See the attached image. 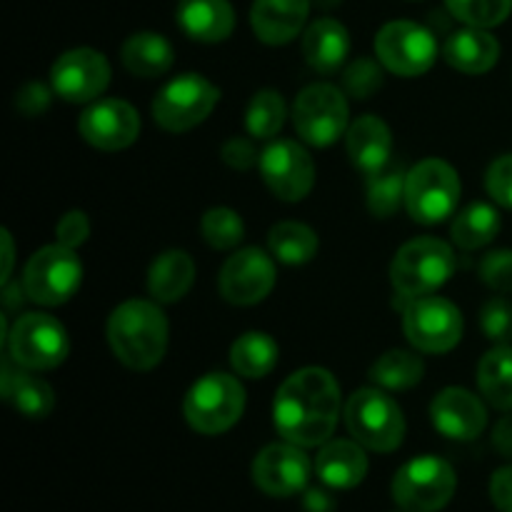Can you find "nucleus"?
I'll return each instance as SVG.
<instances>
[{"mask_svg":"<svg viewBox=\"0 0 512 512\" xmlns=\"http://www.w3.org/2000/svg\"><path fill=\"white\" fill-rule=\"evenodd\" d=\"M220 158L233 170H250L255 163H260L258 150H255V145L248 138H230L220 148Z\"/></svg>","mask_w":512,"mask_h":512,"instance_id":"obj_43","label":"nucleus"},{"mask_svg":"<svg viewBox=\"0 0 512 512\" xmlns=\"http://www.w3.org/2000/svg\"><path fill=\"white\" fill-rule=\"evenodd\" d=\"M443 58L450 68L460 70V73L483 75L498 63L500 43L485 28L468 25V28L458 30L445 40Z\"/></svg>","mask_w":512,"mask_h":512,"instance_id":"obj_24","label":"nucleus"},{"mask_svg":"<svg viewBox=\"0 0 512 512\" xmlns=\"http://www.w3.org/2000/svg\"><path fill=\"white\" fill-rule=\"evenodd\" d=\"M278 355V343L268 333L250 330V333H243L233 343V348H230V363H233V370L238 375L258 380L273 373V368L278 365Z\"/></svg>","mask_w":512,"mask_h":512,"instance_id":"obj_29","label":"nucleus"},{"mask_svg":"<svg viewBox=\"0 0 512 512\" xmlns=\"http://www.w3.org/2000/svg\"><path fill=\"white\" fill-rule=\"evenodd\" d=\"M375 55L393 75L418 78L438 60V40L425 25L413 20H393L375 35Z\"/></svg>","mask_w":512,"mask_h":512,"instance_id":"obj_11","label":"nucleus"},{"mask_svg":"<svg viewBox=\"0 0 512 512\" xmlns=\"http://www.w3.org/2000/svg\"><path fill=\"white\" fill-rule=\"evenodd\" d=\"M345 90L328 83L308 85L293 103V125L300 140L315 148H328L348 130Z\"/></svg>","mask_w":512,"mask_h":512,"instance_id":"obj_12","label":"nucleus"},{"mask_svg":"<svg viewBox=\"0 0 512 512\" xmlns=\"http://www.w3.org/2000/svg\"><path fill=\"white\" fill-rule=\"evenodd\" d=\"M220 295L233 305L263 303L275 288V263L265 250L243 248L220 268Z\"/></svg>","mask_w":512,"mask_h":512,"instance_id":"obj_16","label":"nucleus"},{"mask_svg":"<svg viewBox=\"0 0 512 512\" xmlns=\"http://www.w3.org/2000/svg\"><path fill=\"white\" fill-rule=\"evenodd\" d=\"M260 175L275 198L298 203L315 185V163L295 140H275L260 153Z\"/></svg>","mask_w":512,"mask_h":512,"instance_id":"obj_14","label":"nucleus"},{"mask_svg":"<svg viewBox=\"0 0 512 512\" xmlns=\"http://www.w3.org/2000/svg\"><path fill=\"white\" fill-rule=\"evenodd\" d=\"M493 445L500 455L512 460V415H505L493 430Z\"/></svg>","mask_w":512,"mask_h":512,"instance_id":"obj_46","label":"nucleus"},{"mask_svg":"<svg viewBox=\"0 0 512 512\" xmlns=\"http://www.w3.org/2000/svg\"><path fill=\"white\" fill-rule=\"evenodd\" d=\"M80 283H83V263L73 248L60 243L40 248L25 265V295L38 305L55 308L68 303L78 293Z\"/></svg>","mask_w":512,"mask_h":512,"instance_id":"obj_8","label":"nucleus"},{"mask_svg":"<svg viewBox=\"0 0 512 512\" xmlns=\"http://www.w3.org/2000/svg\"><path fill=\"white\" fill-rule=\"evenodd\" d=\"M425 365L413 350H388L370 368V380L383 390H408L423 380Z\"/></svg>","mask_w":512,"mask_h":512,"instance_id":"obj_33","label":"nucleus"},{"mask_svg":"<svg viewBox=\"0 0 512 512\" xmlns=\"http://www.w3.org/2000/svg\"><path fill=\"white\" fill-rule=\"evenodd\" d=\"M285 123V100L275 90H260L245 110V128L253 138L268 140L280 133Z\"/></svg>","mask_w":512,"mask_h":512,"instance_id":"obj_35","label":"nucleus"},{"mask_svg":"<svg viewBox=\"0 0 512 512\" xmlns=\"http://www.w3.org/2000/svg\"><path fill=\"white\" fill-rule=\"evenodd\" d=\"M455 470L448 460L423 455L395 473L393 478V498L405 512H438L453 500Z\"/></svg>","mask_w":512,"mask_h":512,"instance_id":"obj_7","label":"nucleus"},{"mask_svg":"<svg viewBox=\"0 0 512 512\" xmlns=\"http://www.w3.org/2000/svg\"><path fill=\"white\" fill-rule=\"evenodd\" d=\"M3 245H5V270H3V285L10 280L13 273V238H10L8 230H3Z\"/></svg>","mask_w":512,"mask_h":512,"instance_id":"obj_47","label":"nucleus"},{"mask_svg":"<svg viewBox=\"0 0 512 512\" xmlns=\"http://www.w3.org/2000/svg\"><path fill=\"white\" fill-rule=\"evenodd\" d=\"M450 13L473 28H495L512 13V0H445Z\"/></svg>","mask_w":512,"mask_h":512,"instance_id":"obj_37","label":"nucleus"},{"mask_svg":"<svg viewBox=\"0 0 512 512\" xmlns=\"http://www.w3.org/2000/svg\"><path fill=\"white\" fill-rule=\"evenodd\" d=\"M80 138L98 150H123L140 135V115L128 100H95L78 120Z\"/></svg>","mask_w":512,"mask_h":512,"instance_id":"obj_17","label":"nucleus"},{"mask_svg":"<svg viewBox=\"0 0 512 512\" xmlns=\"http://www.w3.org/2000/svg\"><path fill=\"white\" fill-rule=\"evenodd\" d=\"M460 193L463 185L453 165L438 158L423 160L405 178V210L415 223H443L458 208Z\"/></svg>","mask_w":512,"mask_h":512,"instance_id":"obj_6","label":"nucleus"},{"mask_svg":"<svg viewBox=\"0 0 512 512\" xmlns=\"http://www.w3.org/2000/svg\"><path fill=\"white\" fill-rule=\"evenodd\" d=\"M405 178L408 175L400 168H383L380 173L368 178V210L375 218H390L405 205Z\"/></svg>","mask_w":512,"mask_h":512,"instance_id":"obj_34","label":"nucleus"},{"mask_svg":"<svg viewBox=\"0 0 512 512\" xmlns=\"http://www.w3.org/2000/svg\"><path fill=\"white\" fill-rule=\"evenodd\" d=\"M195 280V263L185 250H168L150 265L148 293L158 303H178L188 295Z\"/></svg>","mask_w":512,"mask_h":512,"instance_id":"obj_26","label":"nucleus"},{"mask_svg":"<svg viewBox=\"0 0 512 512\" xmlns=\"http://www.w3.org/2000/svg\"><path fill=\"white\" fill-rule=\"evenodd\" d=\"M500 228H503V220L493 205L473 203L455 215L450 233H453V243L463 250H478L493 243Z\"/></svg>","mask_w":512,"mask_h":512,"instance_id":"obj_31","label":"nucleus"},{"mask_svg":"<svg viewBox=\"0 0 512 512\" xmlns=\"http://www.w3.org/2000/svg\"><path fill=\"white\" fill-rule=\"evenodd\" d=\"M245 410V390L228 373H208L185 393L183 415L200 435H220L233 428Z\"/></svg>","mask_w":512,"mask_h":512,"instance_id":"obj_5","label":"nucleus"},{"mask_svg":"<svg viewBox=\"0 0 512 512\" xmlns=\"http://www.w3.org/2000/svg\"><path fill=\"white\" fill-rule=\"evenodd\" d=\"M270 253L275 260L285 265H303L310 263L318 253V235L310 225L295 223V220H285L278 223L268 235Z\"/></svg>","mask_w":512,"mask_h":512,"instance_id":"obj_32","label":"nucleus"},{"mask_svg":"<svg viewBox=\"0 0 512 512\" xmlns=\"http://www.w3.org/2000/svg\"><path fill=\"white\" fill-rule=\"evenodd\" d=\"M478 388L493 408L512 410V348L495 345L478 365Z\"/></svg>","mask_w":512,"mask_h":512,"instance_id":"obj_30","label":"nucleus"},{"mask_svg":"<svg viewBox=\"0 0 512 512\" xmlns=\"http://www.w3.org/2000/svg\"><path fill=\"white\" fill-rule=\"evenodd\" d=\"M120 60H123L125 70L138 78H160L173 65L175 53L173 45L158 33H135L130 35L120 50Z\"/></svg>","mask_w":512,"mask_h":512,"instance_id":"obj_28","label":"nucleus"},{"mask_svg":"<svg viewBox=\"0 0 512 512\" xmlns=\"http://www.w3.org/2000/svg\"><path fill=\"white\" fill-rule=\"evenodd\" d=\"M10 358L25 370H53L68 358L65 325L48 313H25L8 333Z\"/></svg>","mask_w":512,"mask_h":512,"instance_id":"obj_10","label":"nucleus"},{"mask_svg":"<svg viewBox=\"0 0 512 512\" xmlns=\"http://www.w3.org/2000/svg\"><path fill=\"white\" fill-rule=\"evenodd\" d=\"M480 278L498 293H512V250H493L480 263Z\"/></svg>","mask_w":512,"mask_h":512,"instance_id":"obj_40","label":"nucleus"},{"mask_svg":"<svg viewBox=\"0 0 512 512\" xmlns=\"http://www.w3.org/2000/svg\"><path fill=\"white\" fill-rule=\"evenodd\" d=\"M253 480L265 495L290 498L305 490L310 480V460L295 443L268 445L253 460Z\"/></svg>","mask_w":512,"mask_h":512,"instance_id":"obj_18","label":"nucleus"},{"mask_svg":"<svg viewBox=\"0 0 512 512\" xmlns=\"http://www.w3.org/2000/svg\"><path fill=\"white\" fill-rule=\"evenodd\" d=\"M380 88H383V68H380V60L358 58L345 68L343 90L350 98L368 100Z\"/></svg>","mask_w":512,"mask_h":512,"instance_id":"obj_38","label":"nucleus"},{"mask_svg":"<svg viewBox=\"0 0 512 512\" xmlns=\"http://www.w3.org/2000/svg\"><path fill=\"white\" fill-rule=\"evenodd\" d=\"M200 235L215 250H233L245 238V223L233 208H210L200 220Z\"/></svg>","mask_w":512,"mask_h":512,"instance_id":"obj_36","label":"nucleus"},{"mask_svg":"<svg viewBox=\"0 0 512 512\" xmlns=\"http://www.w3.org/2000/svg\"><path fill=\"white\" fill-rule=\"evenodd\" d=\"M458 268L455 250L440 238H415L395 253L390 265L395 295L403 300H418L433 295L453 278Z\"/></svg>","mask_w":512,"mask_h":512,"instance_id":"obj_3","label":"nucleus"},{"mask_svg":"<svg viewBox=\"0 0 512 512\" xmlns=\"http://www.w3.org/2000/svg\"><path fill=\"white\" fill-rule=\"evenodd\" d=\"M485 188L493 195L495 203L512 210V153L495 160L485 175Z\"/></svg>","mask_w":512,"mask_h":512,"instance_id":"obj_41","label":"nucleus"},{"mask_svg":"<svg viewBox=\"0 0 512 512\" xmlns=\"http://www.w3.org/2000/svg\"><path fill=\"white\" fill-rule=\"evenodd\" d=\"M340 385L325 368H303L278 388L273 420L278 433L300 448L330 440L340 418Z\"/></svg>","mask_w":512,"mask_h":512,"instance_id":"obj_1","label":"nucleus"},{"mask_svg":"<svg viewBox=\"0 0 512 512\" xmlns=\"http://www.w3.org/2000/svg\"><path fill=\"white\" fill-rule=\"evenodd\" d=\"M3 398L18 410L20 415L33 420H43L53 413L55 395L53 388L38 375L28 370H10L3 365Z\"/></svg>","mask_w":512,"mask_h":512,"instance_id":"obj_27","label":"nucleus"},{"mask_svg":"<svg viewBox=\"0 0 512 512\" xmlns=\"http://www.w3.org/2000/svg\"><path fill=\"white\" fill-rule=\"evenodd\" d=\"M220 100V90L198 73L170 80L153 100V118L168 133H185L208 120Z\"/></svg>","mask_w":512,"mask_h":512,"instance_id":"obj_9","label":"nucleus"},{"mask_svg":"<svg viewBox=\"0 0 512 512\" xmlns=\"http://www.w3.org/2000/svg\"><path fill=\"white\" fill-rule=\"evenodd\" d=\"M345 425L363 448L393 453L405 440V415L383 388H360L345 403Z\"/></svg>","mask_w":512,"mask_h":512,"instance_id":"obj_4","label":"nucleus"},{"mask_svg":"<svg viewBox=\"0 0 512 512\" xmlns=\"http://www.w3.org/2000/svg\"><path fill=\"white\" fill-rule=\"evenodd\" d=\"M403 328L405 338L420 353H450L463 338V315L450 300L425 295L405 305Z\"/></svg>","mask_w":512,"mask_h":512,"instance_id":"obj_13","label":"nucleus"},{"mask_svg":"<svg viewBox=\"0 0 512 512\" xmlns=\"http://www.w3.org/2000/svg\"><path fill=\"white\" fill-rule=\"evenodd\" d=\"M168 318L150 300H125L108 318V343L130 370H153L168 350Z\"/></svg>","mask_w":512,"mask_h":512,"instance_id":"obj_2","label":"nucleus"},{"mask_svg":"<svg viewBox=\"0 0 512 512\" xmlns=\"http://www.w3.org/2000/svg\"><path fill=\"white\" fill-rule=\"evenodd\" d=\"M15 108L25 115V118H38L50 108V90L40 83H28L18 90L15 95Z\"/></svg>","mask_w":512,"mask_h":512,"instance_id":"obj_44","label":"nucleus"},{"mask_svg":"<svg viewBox=\"0 0 512 512\" xmlns=\"http://www.w3.org/2000/svg\"><path fill=\"white\" fill-rule=\"evenodd\" d=\"M350 53V35L340 20L318 18L303 35V55L320 75H335Z\"/></svg>","mask_w":512,"mask_h":512,"instance_id":"obj_23","label":"nucleus"},{"mask_svg":"<svg viewBox=\"0 0 512 512\" xmlns=\"http://www.w3.org/2000/svg\"><path fill=\"white\" fill-rule=\"evenodd\" d=\"M345 145H348V155L355 168L365 178H370L388 168L390 153H393V135H390L388 123L380 120L378 115H363L348 128Z\"/></svg>","mask_w":512,"mask_h":512,"instance_id":"obj_21","label":"nucleus"},{"mask_svg":"<svg viewBox=\"0 0 512 512\" xmlns=\"http://www.w3.org/2000/svg\"><path fill=\"white\" fill-rule=\"evenodd\" d=\"M480 328L493 343L508 345L512 340V305L505 298H493L480 310Z\"/></svg>","mask_w":512,"mask_h":512,"instance_id":"obj_39","label":"nucleus"},{"mask_svg":"<svg viewBox=\"0 0 512 512\" xmlns=\"http://www.w3.org/2000/svg\"><path fill=\"white\" fill-rule=\"evenodd\" d=\"M318 5H323V8H335V5L340 3V0H315Z\"/></svg>","mask_w":512,"mask_h":512,"instance_id":"obj_48","label":"nucleus"},{"mask_svg":"<svg viewBox=\"0 0 512 512\" xmlns=\"http://www.w3.org/2000/svg\"><path fill=\"white\" fill-rule=\"evenodd\" d=\"M435 430L450 440H475L488 425V410L483 400L465 388H445L430 405Z\"/></svg>","mask_w":512,"mask_h":512,"instance_id":"obj_19","label":"nucleus"},{"mask_svg":"<svg viewBox=\"0 0 512 512\" xmlns=\"http://www.w3.org/2000/svg\"><path fill=\"white\" fill-rule=\"evenodd\" d=\"M178 25L198 43H220L235 28V10L228 0H180Z\"/></svg>","mask_w":512,"mask_h":512,"instance_id":"obj_25","label":"nucleus"},{"mask_svg":"<svg viewBox=\"0 0 512 512\" xmlns=\"http://www.w3.org/2000/svg\"><path fill=\"white\" fill-rule=\"evenodd\" d=\"M315 473L333 490L358 488L368 475V455L358 440H328L315 458Z\"/></svg>","mask_w":512,"mask_h":512,"instance_id":"obj_22","label":"nucleus"},{"mask_svg":"<svg viewBox=\"0 0 512 512\" xmlns=\"http://www.w3.org/2000/svg\"><path fill=\"white\" fill-rule=\"evenodd\" d=\"M308 15L310 0H255L250 25L263 43L285 45L298 38Z\"/></svg>","mask_w":512,"mask_h":512,"instance_id":"obj_20","label":"nucleus"},{"mask_svg":"<svg viewBox=\"0 0 512 512\" xmlns=\"http://www.w3.org/2000/svg\"><path fill=\"white\" fill-rule=\"evenodd\" d=\"M110 83V63L93 48H73L50 68L53 93L68 103H95Z\"/></svg>","mask_w":512,"mask_h":512,"instance_id":"obj_15","label":"nucleus"},{"mask_svg":"<svg viewBox=\"0 0 512 512\" xmlns=\"http://www.w3.org/2000/svg\"><path fill=\"white\" fill-rule=\"evenodd\" d=\"M490 498L500 512H512V465L500 468L490 480Z\"/></svg>","mask_w":512,"mask_h":512,"instance_id":"obj_45","label":"nucleus"},{"mask_svg":"<svg viewBox=\"0 0 512 512\" xmlns=\"http://www.w3.org/2000/svg\"><path fill=\"white\" fill-rule=\"evenodd\" d=\"M55 235H58V243L65 245V248H80L90 235L88 215L83 210H70V213H65L58 220V225H55Z\"/></svg>","mask_w":512,"mask_h":512,"instance_id":"obj_42","label":"nucleus"}]
</instances>
